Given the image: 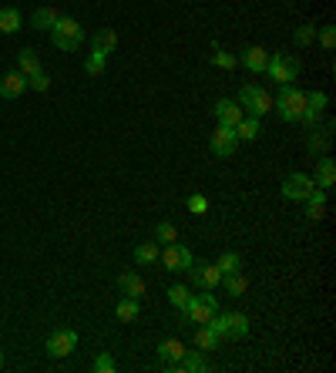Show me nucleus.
Listing matches in <instances>:
<instances>
[{
  "label": "nucleus",
  "mask_w": 336,
  "mask_h": 373,
  "mask_svg": "<svg viewBox=\"0 0 336 373\" xmlns=\"http://www.w3.org/2000/svg\"><path fill=\"white\" fill-rule=\"evenodd\" d=\"M47 34H51V44H54L57 51H77L84 44V27L75 17H57V24Z\"/></svg>",
  "instance_id": "1"
},
{
  "label": "nucleus",
  "mask_w": 336,
  "mask_h": 373,
  "mask_svg": "<svg viewBox=\"0 0 336 373\" xmlns=\"http://www.w3.org/2000/svg\"><path fill=\"white\" fill-rule=\"evenodd\" d=\"M239 108L249 112L252 118H266L273 112V94L266 91L262 84H243L239 88Z\"/></svg>",
  "instance_id": "2"
},
{
  "label": "nucleus",
  "mask_w": 336,
  "mask_h": 373,
  "mask_svg": "<svg viewBox=\"0 0 336 373\" xmlns=\"http://www.w3.org/2000/svg\"><path fill=\"white\" fill-rule=\"evenodd\" d=\"M215 313H219V299L212 296V289H202L199 296H192L188 306L182 310V317H185L188 323H199V326H206Z\"/></svg>",
  "instance_id": "3"
},
{
  "label": "nucleus",
  "mask_w": 336,
  "mask_h": 373,
  "mask_svg": "<svg viewBox=\"0 0 336 373\" xmlns=\"http://www.w3.org/2000/svg\"><path fill=\"white\" fill-rule=\"evenodd\" d=\"M303 105H306V91H299L293 84H280V98L273 101V108L280 112L282 121H299Z\"/></svg>",
  "instance_id": "4"
},
{
  "label": "nucleus",
  "mask_w": 336,
  "mask_h": 373,
  "mask_svg": "<svg viewBox=\"0 0 336 373\" xmlns=\"http://www.w3.org/2000/svg\"><path fill=\"white\" fill-rule=\"evenodd\" d=\"M158 262L165 266V273H188V269H192V262H195V256H192V249H188V245H182L178 239H175V243L162 245Z\"/></svg>",
  "instance_id": "5"
},
{
  "label": "nucleus",
  "mask_w": 336,
  "mask_h": 373,
  "mask_svg": "<svg viewBox=\"0 0 336 373\" xmlns=\"http://www.w3.org/2000/svg\"><path fill=\"white\" fill-rule=\"evenodd\" d=\"M262 75H269V81H276V84H293L296 75H299V57L269 54V64H266Z\"/></svg>",
  "instance_id": "6"
},
{
  "label": "nucleus",
  "mask_w": 336,
  "mask_h": 373,
  "mask_svg": "<svg viewBox=\"0 0 336 373\" xmlns=\"http://www.w3.org/2000/svg\"><path fill=\"white\" fill-rule=\"evenodd\" d=\"M195 289H215L222 282V273L215 269V262H192V269L185 273Z\"/></svg>",
  "instance_id": "7"
},
{
  "label": "nucleus",
  "mask_w": 336,
  "mask_h": 373,
  "mask_svg": "<svg viewBox=\"0 0 336 373\" xmlns=\"http://www.w3.org/2000/svg\"><path fill=\"white\" fill-rule=\"evenodd\" d=\"M236 145H239V138H236V128H219L208 135V151L215 155V158H229V155H236Z\"/></svg>",
  "instance_id": "8"
},
{
  "label": "nucleus",
  "mask_w": 336,
  "mask_h": 373,
  "mask_svg": "<svg viewBox=\"0 0 336 373\" xmlns=\"http://www.w3.org/2000/svg\"><path fill=\"white\" fill-rule=\"evenodd\" d=\"M313 188L316 185H313V178H310V175L293 172V175H286V182H282V199H289V202H303Z\"/></svg>",
  "instance_id": "9"
},
{
  "label": "nucleus",
  "mask_w": 336,
  "mask_h": 373,
  "mask_svg": "<svg viewBox=\"0 0 336 373\" xmlns=\"http://www.w3.org/2000/svg\"><path fill=\"white\" fill-rule=\"evenodd\" d=\"M75 347H77V333H75V330H54V333L47 336V353L54 356V360L68 356Z\"/></svg>",
  "instance_id": "10"
},
{
  "label": "nucleus",
  "mask_w": 336,
  "mask_h": 373,
  "mask_svg": "<svg viewBox=\"0 0 336 373\" xmlns=\"http://www.w3.org/2000/svg\"><path fill=\"white\" fill-rule=\"evenodd\" d=\"M212 112H215V121H219V125H225V128H236V125L245 118V112L239 108V101H232V98L215 101V108H212Z\"/></svg>",
  "instance_id": "11"
},
{
  "label": "nucleus",
  "mask_w": 336,
  "mask_h": 373,
  "mask_svg": "<svg viewBox=\"0 0 336 373\" xmlns=\"http://www.w3.org/2000/svg\"><path fill=\"white\" fill-rule=\"evenodd\" d=\"M326 105H330L326 91H310V94H306V105H303L299 121H306V125H316L319 118H323V112H326Z\"/></svg>",
  "instance_id": "12"
},
{
  "label": "nucleus",
  "mask_w": 336,
  "mask_h": 373,
  "mask_svg": "<svg viewBox=\"0 0 336 373\" xmlns=\"http://www.w3.org/2000/svg\"><path fill=\"white\" fill-rule=\"evenodd\" d=\"M24 91H27V77L20 75V71H10V75L0 77V98L14 101V98H20Z\"/></svg>",
  "instance_id": "13"
},
{
  "label": "nucleus",
  "mask_w": 336,
  "mask_h": 373,
  "mask_svg": "<svg viewBox=\"0 0 336 373\" xmlns=\"http://www.w3.org/2000/svg\"><path fill=\"white\" fill-rule=\"evenodd\" d=\"M239 64H243L245 71H252V75H262L266 64H269V51H262V47H245L243 54H239Z\"/></svg>",
  "instance_id": "14"
},
{
  "label": "nucleus",
  "mask_w": 336,
  "mask_h": 373,
  "mask_svg": "<svg viewBox=\"0 0 336 373\" xmlns=\"http://www.w3.org/2000/svg\"><path fill=\"white\" fill-rule=\"evenodd\" d=\"M118 289H121V296L142 299L145 296V280H142L138 273H121V276H118Z\"/></svg>",
  "instance_id": "15"
},
{
  "label": "nucleus",
  "mask_w": 336,
  "mask_h": 373,
  "mask_svg": "<svg viewBox=\"0 0 336 373\" xmlns=\"http://www.w3.org/2000/svg\"><path fill=\"white\" fill-rule=\"evenodd\" d=\"M330 145H333V125H323V128H316V125H313V135H310L306 149L313 151V155H323Z\"/></svg>",
  "instance_id": "16"
},
{
  "label": "nucleus",
  "mask_w": 336,
  "mask_h": 373,
  "mask_svg": "<svg viewBox=\"0 0 336 373\" xmlns=\"http://www.w3.org/2000/svg\"><path fill=\"white\" fill-rule=\"evenodd\" d=\"M17 71L24 77H31V75H38V71H44V68H40V57H38V51H34V47H24V51L17 54Z\"/></svg>",
  "instance_id": "17"
},
{
  "label": "nucleus",
  "mask_w": 336,
  "mask_h": 373,
  "mask_svg": "<svg viewBox=\"0 0 336 373\" xmlns=\"http://www.w3.org/2000/svg\"><path fill=\"white\" fill-rule=\"evenodd\" d=\"M336 182V165H333V158H319V165H316V178H313V185L316 188H333Z\"/></svg>",
  "instance_id": "18"
},
{
  "label": "nucleus",
  "mask_w": 336,
  "mask_h": 373,
  "mask_svg": "<svg viewBox=\"0 0 336 373\" xmlns=\"http://www.w3.org/2000/svg\"><path fill=\"white\" fill-rule=\"evenodd\" d=\"M326 195H330L326 188H313V192H310V195L303 199V202H306V215H310L313 222H316V219H323V206H326Z\"/></svg>",
  "instance_id": "19"
},
{
  "label": "nucleus",
  "mask_w": 336,
  "mask_h": 373,
  "mask_svg": "<svg viewBox=\"0 0 336 373\" xmlns=\"http://www.w3.org/2000/svg\"><path fill=\"white\" fill-rule=\"evenodd\" d=\"M158 252H162V245L155 243V239L135 245V266H155V262H158Z\"/></svg>",
  "instance_id": "20"
},
{
  "label": "nucleus",
  "mask_w": 336,
  "mask_h": 373,
  "mask_svg": "<svg viewBox=\"0 0 336 373\" xmlns=\"http://www.w3.org/2000/svg\"><path fill=\"white\" fill-rule=\"evenodd\" d=\"M155 353L162 356V363H175L178 356L185 353V343H182V340H162V343L155 347Z\"/></svg>",
  "instance_id": "21"
},
{
  "label": "nucleus",
  "mask_w": 336,
  "mask_h": 373,
  "mask_svg": "<svg viewBox=\"0 0 336 373\" xmlns=\"http://www.w3.org/2000/svg\"><path fill=\"white\" fill-rule=\"evenodd\" d=\"M259 128H262V118H252V114H249V118H243V121L236 125V138H239V142H256V138H259Z\"/></svg>",
  "instance_id": "22"
},
{
  "label": "nucleus",
  "mask_w": 336,
  "mask_h": 373,
  "mask_svg": "<svg viewBox=\"0 0 336 373\" xmlns=\"http://www.w3.org/2000/svg\"><path fill=\"white\" fill-rule=\"evenodd\" d=\"M91 44H94V51H101V54H112L114 47H118V34H114L112 27H101L98 34L91 38Z\"/></svg>",
  "instance_id": "23"
},
{
  "label": "nucleus",
  "mask_w": 336,
  "mask_h": 373,
  "mask_svg": "<svg viewBox=\"0 0 336 373\" xmlns=\"http://www.w3.org/2000/svg\"><path fill=\"white\" fill-rule=\"evenodd\" d=\"M138 313H142V306H138V299H131V296H121V303L114 306V317L121 319V323H135Z\"/></svg>",
  "instance_id": "24"
},
{
  "label": "nucleus",
  "mask_w": 336,
  "mask_h": 373,
  "mask_svg": "<svg viewBox=\"0 0 336 373\" xmlns=\"http://www.w3.org/2000/svg\"><path fill=\"white\" fill-rule=\"evenodd\" d=\"M57 17H61V14H57L54 7H38L31 24H34V31H44V34H47V31H51V27L57 24Z\"/></svg>",
  "instance_id": "25"
},
{
  "label": "nucleus",
  "mask_w": 336,
  "mask_h": 373,
  "mask_svg": "<svg viewBox=\"0 0 336 373\" xmlns=\"http://www.w3.org/2000/svg\"><path fill=\"white\" fill-rule=\"evenodd\" d=\"M215 269H219L222 276H232V273H243V256L229 249V252H222V256H219V262H215Z\"/></svg>",
  "instance_id": "26"
},
{
  "label": "nucleus",
  "mask_w": 336,
  "mask_h": 373,
  "mask_svg": "<svg viewBox=\"0 0 336 373\" xmlns=\"http://www.w3.org/2000/svg\"><path fill=\"white\" fill-rule=\"evenodd\" d=\"M20 31V10L17 7H3L0 10V34H17Z\"/></svg>",
  "instance_id": "27"
},
{
  "label": "nucleus",
  "mask_w": 336,
  "mask_h": 373,
  "mask_svg": "<svg viewBox=\"0 0 336 373\" xmlns=\"http://www.w3.org/2000/svg\"><path fill=\"white\" fill-rule=\"evenodd\" d=\"M188 299H192V289H188V286H182V282L168 286V303H171V306H175L178 313H182V310L188 306Z\"/></svg>",
  "instance_id": "28"
},
{
  "label": "nucleus",
  "mask_w": 336,
  "mask_h": 373,
  "mask_svg": "<svg viewBox=\"0 0 336 373\" xmlns=\"http://www.w3.org/2000/svg\"><path fill=\"white\" fill-rule=\"evenodd\" d=\"M249 317L245 313H229V336H236V340H243V336H249Z\"/></svg>",
  "instance_id": "29"
},
{
  "label": "nucleus",
  "mask_w": 336,
  "mask_h": 373,
  "mask_svg": "<svg viewBox=\"0 0 336 373\" xmlns=\"http://www.w3.org/2000/svg\"><path fill=\"white\" fill-rule=\"evenodd\" d=\"M105 68H108V54H101V51H91L88 61H84V75H91V77L105 75Z\"/></svg>",
  "instance_id": "30"
},
{
  "label": "nucleus",
  "mask_w": 336,
  "mask_h": 373,
  "mask_svg": "<svg viewBox=\"0 0 336 373\" xmlns=\"http://www.w3.org/2000/svg\"><path fill=\"white\" fill-rule=\"evenodd\" d=\"M175 239H178V229L168 222V219L155 225V243H158V245H168V243H175Z\"/></svg>",
  "instance_id": "31"
},
{
  "label": "nucleus",
  "mask_w": 336,
  "mask_h": 373,
  "mask_svg": "<svg viewBox=\"0 0 336 373\" xmlns=\"http://www.w3.org/2000/svg\"><path fill=\"white\" fill-rule=\"evenodd\" d=\"M208 61H212L215 68H225V71H232V68H236V54H229V51H222L219 44L212 47V54H208Z\"/></svg>",
  "instance_id": "32"
},
{
  "label": "nucleus",
  "mask_w": 336,
  "mask_h": 373,
  "mask_svg": "<svg viewBox=\"0 0 336 373\" xmlns=\"http://www.w3.org/2000/svg\"><path fill=\"white\" fill-rule=\"evenodd\" d=\"M222 282H225V293H229V296H243V293H245V286H249L243 273H232V276H222Z\"/></svg>",
  "instance_id": "33"
},
{
  "label": "nucleus",
  "mask_w": 336,
  "mask_h": 373,
  "mask_svg": "<svg viewBox=\"0 0 336 373\" xmlns=\"http://www.w3.org/2000/svg\"><path fill=\"white\" fill-rule=\"evenodd\" d=\"M313 40H316V24H303V27L293 31V44H299V47H306Z\"/></svg>",
  "instance_id": "34"
},
{
  "label": "nucleus",
  "mask_w": 336,
  "mask_h": 373,
  "mask_svg": "<svg viewBox=\"0 0 336 373\" xmlns=\"http://www.w3.org/2000/svg\"><path fill=\"white\" fill-rule=\"evenodd\" d=\"M195 347H199V350H215V347H219V336L212 333L208 326H199V333H195Z\"/></svg>",
  "instance_id": "35"
},
{
  "label": "nucleus",
  "mask_w": 336,
  "mask_h": 373,
  "mask_svg": "<svg viewBox=\"0 0 336 373\" xmlns=\"http://www.w3.org/2000/svg\"><path fill=\"white\" fill-rule=\"evenodd\" d=\"M206 326H208V330H212L215 336H219V340H222V336H229V313H222V310H219V313L208 319Z\"/></svg>",
  "instance_id": "36"
},
{
  "label": "nucleus",
  "mask_w": 336,
  "mask_h": 373,
  "mask_svg": "<svg viewBox=\"0 0 336 373\" xmlns=\"http://www.w3.org/2000/svg\"><path fill=\"white\" fill-rule=\"evenodd\" d=\"M27 88H34V91H47V88H51V77L44 75V71H38V75L27 77Z\"/></svg>",
  "instance_id": "37"
},
{
  "label": "nucleus",
  "mask_w": 336,
  "mask_h": 373,
  "mask_svg": "<svg viewBox=\"0 0 336 373\" xmlns=\"http://www.w3.org/2000/svg\"><path fill=\"white\" fill-rule=\"evenodd\" d=\"M94 370L98 373H114V360L108 353H98L94 356Z\"/></svg>",
  "instance_id": "38"
},
{
  "label": "nucleus",
  "mask_w": 336,
  "mask_h": 373,
  "mask_svg": "<svg viewBox=\"0 0 336 373\" xmlns=\"http://www.w3.org/2000/svg\"><path fill=\"white\" fill-rule=\"evenodd\" d=\"M206 208H208L206 195H188V212H195V215H202Z\"/></svg>",
  "instance_id": "39"
},
{
  "label": "nucleus",
  "mask_w": 336,
  "mask_h": 373,
  "mask_svg": "<svg viewBox=\"0 0 336 373\" xmlns=\"http://www.w3.org/2000/svg\"><path fill=\"white\" fill-rule=\"evenodd\" d=\"M319 44H323V51H333V44H336L333 27H323V31H319Z\"/></svg>",
  "instance_id": "40"
},
{
  "label": "nucleus",
  "mask_w": 336,
  "mask_h": 373,
  "mask_svg": "<svg viewBox=\"0 0 336 373\" xmlns=\"http://www.w3.org/2000/svg\"><path fill=\"white\" fill-rule=\"evenodd\" d=\"M0 367H3V350H0Z\"/></svg>",
  "instance_id": "41"
}]
</instances>
